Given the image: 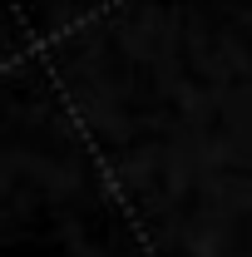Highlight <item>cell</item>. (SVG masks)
Returning a JSON list of instances; mask_svg holds the SVG:
<instances>
[]
</instances>
